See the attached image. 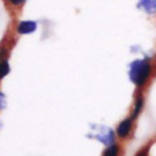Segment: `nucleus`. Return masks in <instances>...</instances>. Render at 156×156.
Listing matches in <instances>:
<instances>
[{
  "label": "nucleus",
  "instance_id": "obj_1",
  "mask_svg": "<svg viewBox=\"0 0 156 156\" xmlns=\"http://www.w3.org/2000/svg\"><path fill=\"white\" fill-rule=\"evenodd\" d=\"M155 72V63L151 57L144 56L141 58H135L129 63L128 77L136 90H144L150 80L152 79Z\"/></svg>",
  "mask_w": 156,
  "mask_h": 156
},
{
  "label": "nucleus",
  "instance_id": "obj_2",
  "mask_svg": "<svg viewBox=\"0 0 156 156\" xmlns=\"http://www.w3.org/2000/svg\"><path fill=\"white\" fill-rule=\"evenodd\" d=\"M134 119L128 116L126 118H123L116 127V135L118 139L121 140H126L128 139L130 135H132V132H133V128H134Z\"/></svg>",
  "mask_w": 156,
  "mask_h": 156
},
{
  "label": "nucleus",
  "instance_id": "obj_3",
  "mask_svg": "<svg viewBox=\"0 0 156 156\" xmlns=\"http://www.w3.org/2000/svg\"><path fill=\"white\" fill-rule=\"evenodd\" d=\"M145 102H146V99H145V94L143 90H138V93L135 94V98H134V101H133V106H132V110H130V117L136 121L139 118V116L143 113L144 111V107H145Z\"/></svg>",
  "mask_w": 156,
  "mask_h": 156
},
{
  "label": "nucleus",
  "instance_id": "obj_4",
  "mask_svg": "<svg viewBox=\"0 0 156 156\" xmlns=\"http://www.w3.org/2000/svg\"><path fill=\"white\" fill-rule=\"evenodd\" d=\"M37 22L35 21H30V20H26V21H21L18 22L17 27H16V32L21 35H26V34H32L35 32L37 29Z\"/></svg>",
  "mask_w": 156,
  "mask_h": 156
},
{
  "label": "nucleus",
  "instance_id": "obj_5",
  "mask_svg": "<svg viewBox=\"0 0 156 156\" xmlns=\"http://www.w3.org/2000/svg\"><path fill=\"white\" fill-rule=\"evenodd\" d=\"M116 136H117L116 132L113 133V130H111L108 128H102V130L96 134V139L99 141H101L102 144H105L106 146L116 143Z\"/></svg>",
  "mask_w": 156,
  "mask_h": 156
},
{
  "label": "nucleus",
  "instance_id": "obj_6",
  "mask_svg": "<svg viewBox=\"0 0 156 156\" xmlns=\"http://www.w3.org/2000/svg\"><path fill=\"white\" fill-rule=\"evenodd\" d=\"M136 7L149 16H156V0H138Z\"/></svg>",
  "mask_w": 156,
  "mask_h": 156
},
{
  "label": "nucleus",
  "instance_id": "obj_7",
  "mask_svg": "<svg viewBox=\"0 0 156 156\" xmlns=\"http://www.w3.org/2000/svg\"><path fill=\"white\" fill-rule=\"evenodd\" d=\"M121 155V145L118 143H113L104 150L101 156H119Z\"/></svg>",
  "mask_w": 156,
  "mask_h": 156
},
{
  "label": "nucleus",
  "instance_id": "obj_8",
  "mask_svg": "<svg viewBox=\"0 0 156 156\" xmlns=\"http://www.w3.org/2000/svg\"><path fill=\"white\" fill-rule=\"evenodd\" d=\"M10 63L7 57L4 60H0V79H4L9 73H10Z\"/></svg>",
  "mask_w": 156,
  "mask_h": 156
},
{
  "label": "nucleus",
  "instance_id": "obj_9",
  "mask_svg": "<svg viewBox=\"0 0 156 156\" xmlns=\"http://www.w3.org/2000/svg\"><path fill=\"white\" fill-rule=\"evenodd\" d=\"M152 143H149L146 145H144V147H141L134 156H150V149H151Z\"/></svg>",
  "mask_w": 156,
  "mask_h": 156
},
{
  "label": "nucleus",
  "instance_id": "obj_10",
  "mask_svg": "<svg viewBox=\"0 0 156 156\" xmlns=\"http://www.w3.org/2000/svg\"><path fill=\"white\" fill-rule=\"evenodd\" d=\"M6 107V96L2 91H0V111Z\"/></svg>",
  "mask_w": 156,
  "mask_h": 156
},
{
  "label": "nucleus",
  "instance_id": "obj_11",
  "mask_svg": "<svg viewBox=\"0 0 156 156\" xmlns=\"http://www.w3.org/2000/svg\"><path fill=\"white\" fill-rule=\"evenodd\" d=\"M7 1L11 6H15V7H20L26 2V0H7Z\"/></svg>",
  "mask_w": 156,
  "mask_h": 156
},
{
  "label": "nucleus",
  "instance_id": "obj_12",
  "mask_svg": "<svg viewBox=\"0 0 156 156\" xmlns=\"http://www.w3.org/2000/svg\"><path fill=\"white\" fill-rule=\"evenodd\" d=\"M6 55H7L6 49H5V48H0V60L6 58Z\"/></svg>",
  "mask_w": 156,
  "mask_h": 156
}]
</instances>
